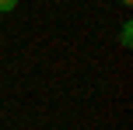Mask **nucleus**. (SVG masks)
Wrapping results in <instances>:
<instances>
[{
  "mask_svg": "<svg viewBox=\"0 0 133 130\" xmlns=\"http://www.w3.org/2000/svg\"><path fill=\"white\" fill-rule=\"evenodd\" d=\"M14 7H18V0H0V14H11Z\"/></svg>",
  "mask_w": 133,
  "mask_h": 130,
  "instance_id": "obj_2",
  "label": "nucleus"
},
{
  "mask_svg": "<svg viewBox=\"0 0 133 130\" xmlns=\"http://www.w3.org/2000/svg\"><path fill=\"white\" fill-rule=\"evenodd\" d=\"M119 46H123V49L133 46V21H123V28H119Z\"/></svg>",
  "mask_w": 133,
  "mask_h": 130,
  "instance_id": "obj_1",
  "label": "nucleus"
},
{
  "mask_svg": "<svg viewBox=\"0 0 133 130\" xmlns=\"http://www.w3.org/2000/svg\"><path fill=\"white\" fill-rule=\"evenodd\" d=\"M119 4H123V7H130V4H133V0H119Z\"/></svg>",
  "mask_w": 133,
  "mask_h": 130,
  "instance_id": "obj_3",
  "label": "nucleus"
}]
</instances>
